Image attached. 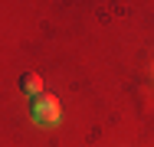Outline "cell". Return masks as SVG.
<instances>
[{"label":"cell","mask_w":154,"mask_h":147,"mask_svg":"<svg viewBox=\"0 0 154 147\" xmlns=\"http://www.w3.org/2000/svg\"><path fill=\"white\" fill-rule=\"evenodd\" d=\"M30 115L39 124H56L62 118V105H59V98L53 92H39V95L30 98Z\"/></svg>","instance_id":"obj_1"},{"label":"cell","mask_w":154,"mask_h":147,"mask_svg":"<svg viewBox=\"0 0 154 147\" xmlns=\"http://www.w3.org/2000/svg\"><path fill=\"white\" fill-rule=\"evenodd\" d=\"M20 92L33 98V95H39V92H46V88H43V79H39L36 72H23V75H20Z\"/></svg>","instance_id":"obj_2"}]
</instances>
